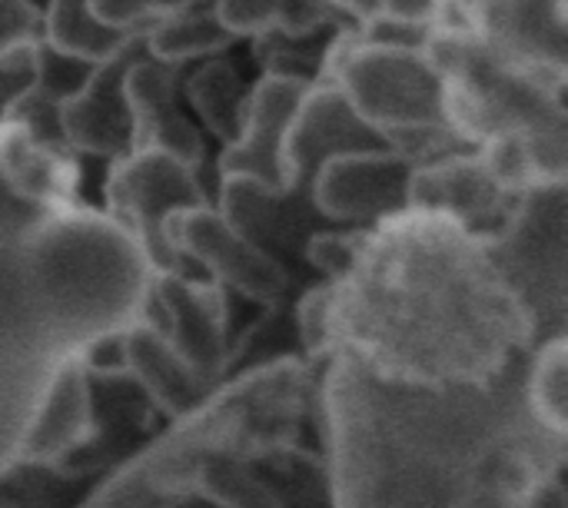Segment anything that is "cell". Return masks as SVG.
<instances>
[{
  "label": "cell",
  "mask_w": 568,
  "mask_h": 508,
  "mask_svg": "<svg viewBox=\"0 0 568 508\" xmlns=\"http://www.w3.org/2000/svg\"><path fill=\"white\" fill-rule=\"evenodd\" d=\"M426 53L446 83V123L466 146L519 136L552 190L566 183V73L519 63L473 30H429Z\"/></svg>",
  "instance_id": "obj_1"
},
{
  "label": "cell",
  "mask_w": 568,
  "mask_h": 508,
  "mask_svg": "<svg viewBox=\"0 0 568 508\" xmlns=\"http://www.w3.org/2000/svg\"><path fill=\"white\" fill-rule=\"evenodd\" d=\"M333 83L349 106L389 146H403L446 123V83L426 47H386L359 40L343 53Z\"/></svg>",
  "instance_id": "obj_2"
},
{
  "label": "cell",
  "mask_w": 568,
  "mask_h": 508,
  "mask_svg": "<svg viewBox=\"0 0 568 508\" xmlns=\"http://www.w3.org/2000/svg\"><path fill=\"white\" fill-rule=\"evenodd\" d=\"M103 196L113 223L143 250L156 273H176L183 266L163 236L166 220L176 210L210 203L200 170L163 150H130L116 156L110 163Z\"/></svg>",
  "instance_id": "obj_3"
},
{
  "label": "cell",
  "mask_w": 568,
  "mask_h": 508,
  "mask_svg": "<svg viewBox=\"0 0 568 508\" xmlns=\"http://www.w3.org/2000/svg\"><path fill=\"white\" fill-rule=\"evenodd\" d=\"M529 196L532 193L506 186L479 156V150H459L443 160L423 163L416 166L409 183V210L443 216L473 240L486 243L506 240L519 226Z\"/></svg>",
  "instance_id": "obj_4"
},
{
  "label": "cell",
  "mask_w": 568,
  "mask_h": 508,
  "mask_svg": "<svg viewBox=\"0 0 568 508\" xmlns=\"http://www.w3.org/2000/svg\"><path fill=\"white\" fill-rule=\"evenodd\" d=\"M413 173L416 163L393 146L336 153L310 176V200L329 223H386L409 210Z\"/></svg>",
  "instance_id": "obj_5"
},
{
  "label": "cell",
  "mask_w": 568,
  "mask_h": 508,
  "mask_svg": "<svg viewBox=\"0 0 568 508\" xmlns=\"http://www.w3.org/2000/svg\"><path fill=\"white\" fill-rule=\"evenodd\" d=\"M306 87V80L263 73L246 90L240 130L230 143H223V153L216 160L220 180L240 176L276 193L296 190L290 166V126Z\"/></svg>",
  "instance_id": "obj_6"
},
{
  "label": "cell",
  "mask_w": 568,
  "mask_h": 508,
  "mask_svg": "<svg viewBox=\"0 0 568 508\" xmlns=\"http://www.w3.org/2000/svg\"><path fill=\"white\" fill-rule=\"evenodd\" d=\"M163 236L180 260H196L213 283L233 286L256 303H276L286 289V270L260 243L243 236L213 203L176 210Z\"/></svg>",
  "instance_id": "obj_7"
},
{
  "label": "cell",
  "mask_w": 568,
  "mask_h": 508,
  "mask_svg": "<svg viewBox=\"0 0 568 508\" xmlns=\"http://www.w3.org/2000/svg\"><path fill=\"white\" fill-rule=\"evenodd\" d=\"M143 53V37L90 67L83 87L60 100V130L70 150L116 160L133 150L126 70Z\"/></svg>",
  "instance_id": "obj_8"
},
{
  "label": "cell",
  "mask_w": 568,
  "mask_h": 508,
  "mask_svg": "<svg viewBox=\"0 0 568 508\" xmlns=\"http://www.w3.org/2000/svg\"><path fill=\"white\" fill-rule=\"evenodd\" d=\"M469 30L519 63L566 73L568 0H469Z\"/></svg>",
  "instance_id": "obj_9"
},
{
  "label": "cell",
  "mask_w": 568,
  "mask_h": 508,
  "mask_svg": "<svg viewBox=\"0 0 568 508\" xmlns=\"http://www.w3.org/2000/svg\"><path fill=\"white\" fill-rule=\"evenodd\" d=\"M176 70L146 50L126 70V103L133 116V150H163L200 170L203 140L193 120L176 103Z\"/></svg>",
  "instance_id": "obj_10"
},
{
  "label": "cell",
  "mask_w": 568,
  "mask_h": 508,
  "mask_svg": "<svg viewBox=\"0 0 568 508\" xmlns=\"http://www.w3.org/2000/svg\"><path fill=\"white\" fill-rule=\"evenodd\" d=\"M389 146L359 113L349 106L336 83H310L296 120L290 126V166L296 186H310L316 166L336 153Z\"/></svg>",
  "instance_id": "obj_11"
},
{
  "label": "cell",
  "mask_w": 568,
  "mask_h": 508,
  "mask_svg": "<svg viewBox=\"0 0 568 508\" xmlns=\"http://www.w3.org/2000/svg\"><path fill=\"white\" fill-rule=\"evenodd\" d=\"M156 303L166 316L170 346L196 369H216L226 343V299L220 283H196L176 273H160Z\"/></svg>",
  "instance_id": "obj_12"
},
{
  "label": "cell",
  "mask_w": 568,
  "mask_h": 508,
  "mask_svg": "<svg viewBox=\"0 0 568 508\" xmlns=\"http://www.w3.org/2000/svg\"><path fill=\"white\" fill-rule=\"evenodd\" d=\"M220 213L253 243H280L290 246L293 240H310L316 220V206L310 200V186H296L286 193L266 190L260 183L240 180V176H223L220 180ZM266 250V246H263Z\"/></svg>",
  "instance_id": "obj_13"
},
{
  "label": "cell",
  "mask_w": 568,
  "mask_h": 508,
  "mask_svg": "<svg viewBox=\"0 0 568 508\" xmlns=\"http://www.w3.org/2000/svg\"><path fill=\"white\" fill-rule=\"evenodd\" d=\"M140 37H143L146 57H153L166 67L223 57V50L233 47V33L220 23L213 0H196L156 23H150Z\"/></svg>",
  "instance_id": "obj_14"
},
{
  "label": "cell",
  "mask_w": 568,
  "mask_h": 508,
  "mask_svg": "<svg viewBox=\"0 0 568 508\" xmlns=\"http://www.w3.org/2000/svg\"><path fill=\"white\" fill-rule=\"evenodd\" d=\"M246 83L240 77V70L226 60V57H206L200 60L186 80H183V93L186 103L193 106V113L200 116V123L223 143H230L240 130L243 120V103H246Z\"/></svg>",
  "instance_id": "obj_15"
},
{
  "label": "cell",
  "mask_w": 568,
  "mask_h": 508,
  "mask_svg": "<svg viewBox=\"0 0 568 508\" xmlns=\"http://www.w3.org/2000/svg\"><path fill=\"white\" fill-rule=\"evenodd\" d=\"M43 37L53 50L70 53L83 63H100L133 43L140 33L106 27L93 17L87 0H47L43 3Z\"/></svg>",
  "instance_id": "obj_16"
},
{
  "label": "cell",
  "mask_w": 568,
  "mask_h": 508,
  "mask_svg": "<svg viewBox=\"0 0 568 508\" xmlns=\"http://www.w3.org/2000/svg\"><path fill=\"white\" fill-rule=\"evenodd\" d=\"M43 7L33 0H0V67L30 60V50L43 43Z\"/></svg>",
  "instance_id": "obj_17"
},
{
  "label": "cell",
  "mask_w": 568,
  "mask_h": 508,
  "mask_svg": "<svg viewBox=\"0 0 568 508\" xmlns=\"http://www.w3.org/2000/svg\"><path fill=\"white\" fill-rule=\"evenodd\" d=\"M369 230H313L303 243L306 260L323 270L329 280H346V273L356 266L359 253L366 250Z\"/></svg>",
  "instance_id": "obj_18"
},
{
  "label": "cell",
  "mask_w": 568,
  "mask_h": 508,
  "mask_svg": "<svg viewBox=\"0 0 568 508\" xmlns=\"http://www.w3.org/2000/svg\"><path fill=\"white\" fill-rule=\"evenodd\" d=\"M90 67L93 63H83V60H77L70 53L53 50L47 40L30 50V83L47 90L57 100H67L70 93H77L83 87Z\"/></svg>",
  "instance_id": "obj_19"
},
{
  "label": "cell",
  "mask_w": 568,
  "mask_h": 508,
  "mask_svg": "<svg viewBox=\"0 0 568 508\" xmlns=\"http://www.w3.org/2000/svg\"><path fill=\"white\" fill-rule=\"evenodd\" d=\"M93 17L103 20L106 27L126 30V33H143L150 23L196 3V0H87Z\"/></svg>",
  "instance_id": "obj_20"
},
{
  "label": "cell",
  "mask_w": 568,
  "mask_h": 508,
  "mask_svg": "<svg viewBox=\"0 0 568 508\" xmlns=\"http://www.w3.org/2000/svg\"><path fill=\"white\" fill-rule=\"evenodd\" d=\"M349 23L329 0H276V30L293 40H306L326 27Z\"/></svg>",
  "instance_id": "obj_21"
},
{
  "label": "cell",
  "mask_w": 568,
  "mask_h": 508,
  "mask_svg": "<svg viewBox=\"0 0 568 508\" xmlns=\"http://www.w3.org/2000/svg\"><path fill=\"white\" fill-rule=\"evenodd\" d=\"M213 10L233 40H256L276 30V0H213Z\"/></svg>",
  "instance_id": "obj_22"
},
{
  "label": "cell",
  "mask_w": 568,
  "mask_h": 508,
  "mask_svg": "<svg viewBox=\"0 0 568 508\" xmlns=\"http://www.w3.org/2000/svg\"><path fill=\"white\" fill-rule=\"evenodd\" d=\"M532 386H536V399L542 403V416H549L552 426H559L562 403H566V343L562 339H556L542 349Z\"/></svg>",
  "instance_id": "obj_23"
},
{
  "label": "cell",
  "mask_w": 568,
  "mask_h": 508,
  "mask_svg": "<svg viewBox=\"0 0 568 508\" xmlns=\"http://www.w3.org/2000/svg\"><path fill=\"white\" fill-rule=\"evenodd\" d=\"M443 7H446V0H379L383 17H393V20H403L413 27H426V30H433L439 23Z\"/></svg>",
  "instance_id": "obj_24"
},
{
  "label": "cell",
  "mask_w": 568,
  "mask_h": 508,
  "mask_svg": "<svg viewBox=\"0 0 568 508\" xmlns=\"http://www.w3.org/2000/svg\"><path fill=\"white\" fill-rule=\"evenodd\" d=\"M349 23H366L379 13V0H329Z\"/></svg>",
  "instance_id": "obj_25"
}]
</instances>
